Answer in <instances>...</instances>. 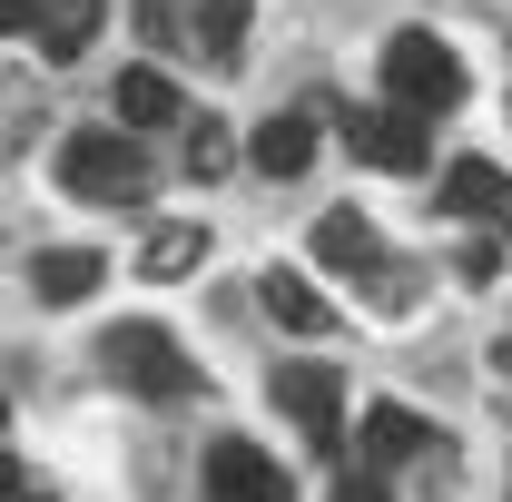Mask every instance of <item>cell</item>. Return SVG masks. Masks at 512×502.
I'll list each match as a JSON object with an SVG mask.
<instances>
[{
    "label": "cell",
    "instance_id": "1",
    "mask_svg": "<svg viewBox=\"0 0 512 502\" xmlns=\"http://www.w3.org/2000/svg\"><path fill=\"white\" fill-rule=\"evenodd\" d=\"M60 188L89 197V207H148V188H158V168H148V148H138V128H79V138H60Z\"/></svg>",
    "mask_w": 512,
    "mask_h": 502
},
{
    "label": "cell",
    "instance_id": "2",
    "mask_svg": "<svg viewBox=\"0 0 512 502\" xmlns=\"http://www.w3.org/2000/svg\"><path fill=\"white\" fill-rule=\"evenodd\" d=\"M99 365H109V375H119V394H138V404H188V394H207V384H197V365L178 355V335H168V325H148V315L109 325Z\"/></svg>",
    "mask_w": 512,
    "mask_h": 502
},
{
    "label": "cell",
    "instance_id": "3",
    "mask_svg": "<svg viewBox=\"0 0 512 502\" xmlns=\"http://www.w3.org/2000/svg\"><path fill=\"white\" fill-rule=\"evenodd\" d=\"M384 89H394L404 109L444 119L453 99H463V60H453L434 30H394V40H384Z\"/></svg>",
    "mask_w": 512,
    "mask_h": 502
},
{
    "label": "cell",
    "instance_id": "4",
    "mask_svg": "<svg viewBox=\"0 0 512 502\" xmlns=\"http://www.w3.org/2000/svg\"><path fill=\"white\" fill-rule=\"evenodd\" d=\"M345 148L355 158H375V168H394V178H414L424 168V109H345Z\"/></svg>",
    "mask_w": 512,
    "mask_h": 502
},
{
    "label": "cell",
    "instance_id": "5",
    "mask_svg": "<svg viewBox=\"0 0 512 502\" xmlns=\"http://www.w3.org/2000/svg\"><path fill=\"white\" fill-rule=\"evenodd\" d=\"M335 365H276V404H286V424L316 443V453H335Z\"/></svg>",
    "mask_w": 512,
    "mask_h": 502
},
{
    "label": "cell",
    "instance_id": "6",
    "mask_svg": "<svg viewBox=\"0 0 512 502\" xmlns=\"http://www.w3.org/2000/svg\"><path fill=\"white\" fill-rule=\"evenodd\" d=\"M316 266H335V276H375L384 296H394L384 247H375V217H355V207H325V217H316Z\"/></svg>",
    "mask_w": 512,
    "mask_h": 502
},
{
    "label": "cell",
    "instance_id": "7",
    "mask_svg": "<svg viewBox=\"0 0 512 502\" xmlns=\"http://www.w3.org/2000/svg\"><path fill=\"white\" fill-rule=\"evenodd\" d=\"M99 276H109V256H99V247H50L40 266H30V296H40V306H89Z\"/></svg>",
    "mask_w": 512,
    "mask_h": 502
},
{
    "label": "cell",
    "instance_id": "8",
    "mask_svg": "<svg viewBox=\"0 0 512 502\" xmlns=\"http://www.w3.org/2000/svg\"><path fill=\"white\" fill-rule=\"evenodd\" d=\"M207 493H227V502H276V493H286V473H276L256 443H237V434H227L217 453H207Z\"/></svg>",
    "mask_w": 512,
    "mask_h": 502
},
{
    "label": "cell",
    "instance_id": "9",
    "mask_svg": "<svg viewBox=\"0 0 512 502\" xmlns=\"http://www.w3.org/2000/svg\"><path fill=\"white\" fill-rule=\"evenodd\" d=\"M444 207L453 217H503L512 227V178L493 168V158H453L444 168Z\"/></svg>",
    "mask_w": 512,
    "mask_h": 502
},
{
    "label": "cell",
    "instance_id": "10",
    "mask_svg": "<svg viewBox=\"0 0 512 502\" xmlns=\"http://www.w3.org/2000/svg\"><path fill=\"white\" fill-rule=\"evenodd\" d=\"M247 158L266 168V178H306V168H316V119H306V109H286V119H266V128L247 138Z\"/></svg>",
    "mask_w": 512,
    "mask_h": 502
},
{
    "label": "cell",
    "instance_id": "11",
    "mask_svg": "<svg viewBox=\"0 0 512 502\" xmlns=\"http://www.w3.org/2000/svg\"><path fill=\"white\" fill-rule=\"evenodd\" d=\"M109 99H119V119L138 128V138H148V128H178V119H188L168 69H119V89H109Z\"/></svg>",
    "mask_w": 512,
    "mask_h": 502
},
{
    "label": "cell",
    "instance_id": "12",
    "mask_svg": "<svg viewBox=\"0 0 512 502\" xmlns=\"http://www.w3.org/2000/svg\"><path fill=\"white\" fill-rule=\"evenodd\" d=\"M414 453H434L424 414H404V404H375V414H365V473H394V463H414Z\"/></svg>",
    "mask_w": 512,
    "mask_h": 502
},
{
    "label": "cell",
    "instance_id": "13",
    "mask_svg": "<svg viewBox=\"0 0 512 502\" xmlns=\"http://www.w3.org/2000/svg\"><path fill=\"white\" fill-rule=\"evenodd\" d=\"M99 10H109V0H40V20H30L40 60H79V50L99 40Z\"/></svg>",
    "mask_w": 512,
    "mask_h": 502
},
{
    "label": "cell",
    "instance_id": "14",
    "mask_svg": "<svg viewBox=\"0 0 512 502\" xmlns=\"http://www.w3.org/2000/svg\"><path fill=\"white\" fill-rule=\"evenodd\" d=\"M256 296H266V315H276L286 335H325V325H335V315H325V296L296 276V266H266V286H256Z\"/></svg>",
    "mask_w": 512,
    "mask_h": 502
},
{
    "label": "cell",
    "instance_id": "15",
    "mask_svg": "<svg viewBox=\"0 0 512 502\" xmlns=\"http://www.w3.org/2000/svg\"><path fill=\"white\" fill-rule=\"evenodd\" d=\"M188 50L227 69L237 50H247V0H197V10H188Z\"/></svg>",
    "mask_w": 512,
    "mask_h": 502
},
{
    "label": "cell",
    "instance_id": "16",
    "mask_svg": "<svg viewBox=\"0 0 512 502\" xmlns=\"http://www.w3.org/2000/svg\"><path fill=\"white\" fill-rule=\"evenodd\" d=\"M197 256H207V237H197V227H148V247H138V266H148V276H188Z\"/></svg>",
    "mask_w": 512,
    "mask_h": 502
},
{
    "label": "cell",
    "instance_id": "17",
    "mask_svg": "<svg viewBox=\"0 0 512 502\" xmlns=\"http://www.w3.org/2000/svg\"><path fill=\"white\" fill-rule=\"evenodd\" d=\"M227 168H237V138L217 119H188V178H227Z\"/></svg>",
    "mask_w": 512,
    "mask_h": 502
},
{
    "label": "cell",
    "instance_id": "18",
    "mask_svg": "<svg viewBox=\"0 0 512 502\" xmlns=\"http://www.w3.org/2000/svg\"><path fill=\"white\" fill-rule=\"evenodd\" d=\"M128 10H138V30H148V40L188 50V10H197V0H128Z\"/></svg>",
    "mask_w": 512,
    "mask_h": 502
},
{
    "label": "cell",
    "instance_id": "19",
    "mask_svg": "<svg viewBox=\"0 0 512 502\" xmlns=\"http://www.w3.org/2000/svg\"><path fill=\"white\" fill-rule=\"evenodd\" d=\"M30 20H40V0H0V40H10V30H30Z\"/></svg>",
    "mask_w": 512,
    "mask_h": 502
},
{
    "label": "cell",
    "instance_id": "20",
    "mask_svg": "<svg viewBox=\"0 0 512 502\" xmlns=\"http://www.w3.org/2000/svg\"><path fill=\"white\" fill-rule=\"evenodd\" d=\"M20 483H30V473H20V463H10V453H0V493H20Z\"/></svg>",
    "mask_w": 512,
    "mask_h": 502
},
{
    "label": "cell",
    "instance_id": "21",
    "mask_svg": "<svg viewBox=\"0 0 512 502\" xmlns=\"http://www.w3.org/2000/svg\"><path fill=\"white\" fill-rule=\"evenodd\" d=\"M0 424H10V404H0Z\"/></svg>",
    "mask_w": 512,
    "mask_h": 502
}]
</instances>
